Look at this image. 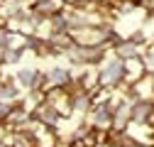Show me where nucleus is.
<instances>
[{
  "label": "nucleus",
  "mask_w": 154,
  "mask_h": 147,
  "mask_svg": "<svg viewBox=\"0 0 154 147\" xmlns=\"http://www.w3.org/2000/svg\"><path fill=\"white\" fill-rule=\"evenodd\" d=\"M0 86H3V76H0Z\"/></svg>",
  "instance_id": "6e6552de"
},
{
  "label": "nucleus",
  "mask_w": 154,
  "mask_h": 147,
  "mask_svg": "<svg viewBox=\"0 0 154 147\" xmlns=\"http://www.w3.org/2000/svg\"><path fill=\"white\" fill-rule=\"evenodd\" d=\"M122 76H125V66L120 59H105V64L100 66L98 71V86L103 88H115L122 83Z\"/></svg>",
  "instance_id": "f257e3e1"
},
{
  "label": "nucleus",
  "mask_w": 154,
  "mask_h": 147,
  "mask_svg": "<svg viewBox=\"0 0 154 147\" xmlns=\"http://www.w3.org/2000/svg\"><path fill=\"white\" fill-rule=\"evenodd\" d=\"M140 61H142L144 74H152V76H154V47H152L147 54H140Z\"/></svg>",
  "instance_id": "39448f33"
},
{
  "label": "nucleus",
  "mask_w": 154,
  "mask_h": 147,
  "mask_svg": "<svg viewBox=\"0 0 154 147\" xmlns=\"http://www.w3.org/2000/svg\"><path fill=\"white\" fill-rule=\"evenodd\" d=\"M32 120L37 123V125H42V127H47V130H56V127H59L61 125V115L59 113H56V110L49 105V103H39V105H37L34 110H32Z\"/></svg>",
  "instance_id": "f03ea898"
},
{
  "label": "nucleus",
  "mask_w": 154,
  "mask_h": 147,
  "mask_svg": "<svg viewBox=\"0 0 154 147\" xmlns=\"http://www.w3.org/2000/svg\"><path fill=\"white\" fill-rule=\"evenodd\" d=\"M152 110H154V101H132V125H147Z\"/></svg>",
  "instance_id": "7ed1b4c3"
},
{
  "label": "nucleus",
  "mask_w": 154,
  "mask_h": 147,
  "mask_svg": "<svg viewBox=\"0 0 154 147\" xmlns=\"http://www.w3.org/2000/svg\"><path fill=\"white\" fill-rule=\"evenodd\" d=\"M22 54L25 52H17V49H3V59H0V61H3V64H17L22 59Z\"/></svg>",
  "instance_id": "423d86ee"
},
{
  "label": "nucleus",
  "mask_w": 154,
  "mask_h": 147,
  "mask_svg": "<svg viewBox=\"0 0 154 147\" xmlns=\"http://www.w3.org/2000/svg\"><path fill=\"white\" fill-rule=\"evenodd\" d=\"M134 147H152V145H134Z\"/></svg>",
  "instance_id": "0eeeda50"
},
{
  "label": "nucleus",
  "mask_w": 154,
  "mask_h": 147,
  "mask_svg": "<svg viewBox=\"0 0 154 147\" xmlns=\"http://www.w3.org/2000/svg\"><path fill=\"white\" fill-rule=\"evenodd\" d=\"M134 57H140V44H137V42L120 39L118 44H115V59L127 61V59H134Z\"/></svg>",
  "instance_id": "20e7f679"
}]
</instances>
